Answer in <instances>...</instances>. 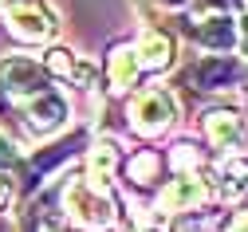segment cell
Returning a JSON list of instances; mask_svg holds the SVG:
<instances>
[{"label": "cell", "instance_id": "6da1fadb", "mask_svg": "<svg viewBox=\"0 0 248 232\" xmlns=\"http://www.w3.org/2000/svg\"><path fill=\"white\" fill-rule=\"evenodd\" d=\"M55 213L75 232H110L118 224V201L107 185L87 181L83 173L55 177Z\"/></svg>", "mask_w": 248, "mask_h": 232}, {"label": "cell", "instance_id": "7a4b0ae2", "mask_svg": "<svg viewBox=\"0 0 248 232\" xmlns=\"http://www.w3.org/2000/svg\"><path fill=\"white\" fill-rule=\"evenodd\" d=\"M177 118H181V103H177L173 87H166V83H142L138 91L126 94V126L142 142L166 138L177 126Z\"/></svg>", "mask_w": 248, "mask_h": 232}, {"label": "cell", "instance_id": "3957f363", "mask_svg": "<svg viewBox=\"0 0 248 232\" xmlns=\"http://www.w3.org/2000/svg\"><path fill=\"white\" fill-rule=\"evenodd\" d=\"M209 201H213L209 173L205 170H181V173H170L158 189H154L150 213L170 224V220H185V217H193V213H205Z\"/></svg>", "mask_w": 248, "mask_h": 232}, {"label": "cell", "instance_id": "277c9868", "mask_svg": "<svg viewBox=\"0 0 248 232\" xmlns=\"http://www.w3.org/2000/svg\"><path fill=\"white\" fill-rule=\"evenodd\" d=\"M12 110H16V122L24 126L28 142H51L71 126V98L59 87H51L44 94H32L24 103H12Z\"/></svg>", "mask_w": 248, "mask_h": 232}, {"label": "cell", "instance_id": "5b68a950", "mask_svg": "<svg viewBox=\"0 0 248 232\" xmlns=\"http://www.w3.org/2000/svg\"><path fill=\"white\" fill-rule=\"evenodd\" d=\"M0 12H4L8 36L24 47H47L59 36V12L47 0H8Z\"/></svg>", "mask_w": 248, "mask_h": 232}, {"label": "cell", "instance_id": "8992f818", "mask_svg": "<svg viewBox=\"0 0 248 232\" xmlns=\"http://www.w3.org/2000/svg\"><path fill=\"white\" fill-rule=\"evenodd\" d=\"M248 83V63L240 55H209L201 51L189 67H185V87L197 94H232Z\"/></svg>", "mask_w": 248, "mask_h": 232}, {"label": "cell", "instance_id": "52a82bcc", "mask_svg": "<svg viewBox=\"0 0 248 232\" xmlns=\"http://www.w3.org/2000/svg\"><path fill=\"white\" fill-rule=\"evenodd\" d=\"M181 31L209 55H236V12H181Z\"/></svg>", "mask_w": 248, "mask_h": 232}, {"label": "cell", "instance_id": "ba28073f", "mask_svg": "<svg viewBox=\"0 0 248 232\" xmlns=\"http://www.w3.org/2000/svg\"><path fill=\"white\" fill-rule=\"evenodd\" d=\"M201 138L217 157L229 154H248V118L236 107H209L201 114Z\"/></svg>", "mask_w": 248, "mask_h": 232}, {"label": "cell", "instance_id": "9c48e42d", "mask_svg": "<svg viewBox=\"0 0 248 232\" xmlns=\"http://www.w3.org/2000/svg\"><path fill=\"white\" fill-rule=\"evenodd\" d=\"M51 75L44 71V63L36 55H0V94L8 98V103H24V98H32V94H44L51 91Z\"/></svg>", "mask_w": 248, "mask_h": 232}, {"label": "cell", "instance_id": "30bf717a", "mask_svg": "<svg viewBox=\"0 0 248 232\" xmlns=\"http://www.w3.org/2000/svg\"><path fill=\"white\" fill-rule=\"evenodd\" d=\"M40 63L51 75V83H67V87H83V91H95V83H99V63H91L87 55H79L67 44H47Z\"/></svg>", "mask_w": 248, "mask_h": 232}, {"label": "cell", "instance_id": "8fae6325", "mask_svg": "<svg viewBox=\"0 0 248 232\" xmlns=\"http://www.w3.org/2000/svg\"><path fill=\"white\" fill-rule=\"evenodd\" d=\"M213 201L221 205H248V154H229L205 165Z\"/></svg>", "mask_w": 248, "mask_h": 232}, {"label": "cell", "instance_id": "7c38bea8", "mask_svg": "<svg viewBox=\"0 0 248 232\" xmlns=\"http://www.w3.org/2000/svg\"><path fill=\"white\" fill-rule=\"evenodd\" d=\"M134 55H138L142 75H170L177 67V36L170 28H142Z\"/></svg>", "mask_w": 248, "mask_h": 232}, {"label": "cell", "instance_id": "4fadbf2b", "mask_svg": "<svg viewBox=\"0 0 248 232\" xmlns=\"http://www.w3.org/2000/svg\"><path fill=\"white\" fill-rule=\"evenodd\" d=\"M122 157H126V150H122L114 138H95V142H87V150L79 154V165H83V177L87 181H95V185H114L118 181V170H122Z\"/></svg>", "mask_w": 248, "mask_h": 232}, {"label": "cell", "instance_id": "5bb4252c", "mask_svg": "<svg viewBox=\"0 0 248 232\" xmlns=\"http://www.w3.org/2000/svg\"><path fill=\"white\" fill-rule=\"evenodd\" d=\"M103 79H107V91L126 98L130 91L142 87V67H138V55H134V44H114L107 51V63H103Z\"/></svg>", "mask_w": 248, "mask_h": 232}, {"label": "cell", "instance_id": "9a60e30c", "mask_svg": "<svg viewBox=\"0 0 248 232\" xmlns=\"http://www.w3.org/2000/svg\"><path fill=\"white\" fill-rule=\"evenodd\" d=\"M162 170H166V154L162 150H134L122 157L118 177H126V185H134L138 193H150L162 185Z\"/></svg>", "mask_w": 248, "mask_h": 232}, {"label": "cell", "instance_id": "2e32d148", "mask_svg": "<svg viewBox=\"0 0 248 232\" xmlns=\"http://www.w3.org/2000/svg\"><path fill=\"white\" fill-rule=\"evenodd\" d=\"M20 161H24V154H20V146L0 130V173H12L16 177V170H20Z\"/></svg>", "mask_w": 248, "mask_h": 232}, {"label": "cell", "instance_id": "e0dca14e", "mask_svg": "<svg viewBox=\"0 0 248 232\" xmlns=\"http://www.w3.org/2000/svg\"><path fill=\"white\" fill-rule=\"evenodd\" d=\"M217 232H248V205H236V213H229L217 224Z\"/></svg>", "mask_w": 248, "mask_h": 232}, {"label": "cell", "instance_id": "ac0fdd59", "mask_svg": "<svg viewBox=\"0 0 248 232\" xmlns=\"http://www.w3.org/2000/svg\"><path fill=\"white\" fill-rule=\"evenodd\" d=\"M236 55L248 63V8L236 16Z\"/></svg>", "mask_w": 248, "mask_h": 232}, {"label": "cell", "instance_id": "d6986e66", "mask_svg": "<svg viewBox=\"0 0 248 232\" xmlns=\"http://www.w3.org/2000/svg\"><path fill=\"white\" fill-rule=\"evenodd\" d=\"M16 201V177L12 173H0V213Z\"/></svg>", "mask_w": 248, "mask_h": 232}, {"label": "cell", "instance_id": "ffe728a7", "mask_svg": "<svg viewBox=\"0 0 248 232\" xmlns=\"http://www.w3.org/2000/svg\"><path fill=\"white\" fill-rule=\"evenodd\" d=\"M150 8H158V12H185L189 8V0H146Z\"/></svg>", "mask_w": 248, "mask_h": 232}, {"label": "cell", "instance_id": "44dd1931", "mask_svg": "<svg viewBox=\"0 0 248 232\" xmlns=\"http://www.w3.org/2000/svg\"><path fill=\"white\" fill-rule=\"evenodd\" d=\"M0 114H12V118H16V110H12V103H8L4 94H0Z\"/></svg>", "mask_w": 248, "mask_h": 232}, {"label": "cell", "instance_id": "7402d4cb", "mask_svg": "<svg viewBox=\"0 0 248 232\" xmlns=\"http://www.w3.org/2000/svg\"><path fill=\"white\" fill-rule=\"evenodd\" d=\"M4 4H8V0H0V8H4Z\"/></svg>", "mask_w": 248, "mask_h": 232}]
</instances>
